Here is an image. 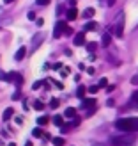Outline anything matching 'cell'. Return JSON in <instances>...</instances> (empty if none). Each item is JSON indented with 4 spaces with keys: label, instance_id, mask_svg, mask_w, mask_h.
<instances>
[{
    "label": "cell",
    "instance_id": "obj_14",
    "mask_svg": "<svg viewBox=\"0 0 138 146\" xmlns=\"http://www.w3.org/2000/svg\"><path fill=\"white\" fill-rule=\"evenodd\" d=\"M43 39H44V34H43V32L37 36V38H34V48H37V46L41 45V41H43Z\"/></svg>",
    "mask_w": 138,
    "mask_h": 146
},
{
    "label": "cell",
    "instance_id": "obj_15",
    "mask_svg": "<svg viewBox=\"0 0 138 146\" xmlns=\"http://www.w3.org/2000/svg\"><path fill=\"white\" fill-rule=\"evenodd\" d=\"M14 114V111H12V109L9 107V109H5V111H4V119L7 121V119H11V116Z\"/></svg>",
    "mask_w": 138,
    "mask_h": 146
},
{
    "label": "cell",
    "instance_id": "obj_2",
    "mask_svg": "<svg viewBox=\"0 0 138 146\" xmlns=\"http://www.w3.org/2000/svg\"><path fill=\"white\" fill-rule=\"evenodd\" d=\"M135 141H136V137L133 134H128V132L112 137V144L113 146H131V144H135Z\"/></svg>",
    "mask_w": 138,
    "mask_h": 146
},
{
    "label": "cell",
    "instance_id": "obj_4",
    "mask_svg": "<svg viewBox=\"0 0 138 146\" xmlns=\"http://www.w3.org/2000/svg\"><path fill=\"white\" fill-rule=\"evenodd\" d=\"M113 32H115V36L122 38V34H124V13H119V16H117V23H115Z\"/></svg>",
    "mask_w": 138,
    "mask_h": 146
},
{
    "label": "cell",
    "instance_id": "obj_19",
    "mask_svg": "<svg viewBox=\"0 0 138 146\" xmlns=\"http://www.w3.org/2000/svg\"><path fill=\"white\" fill-rule=\"evenodd\" d=\"M97 25H96V21H89V23H85V31H94Z\"/></svg>",
    "mask_w": 138,
    "mask_h": 146
},
{
    "label": "cell",
    "instance_id": "obj_35",
    "mask_svg": "<svg viewBox=\"0 0 138 146\" xmlns=\"http://www.w3.org/2000/svg\"><path fill=\"white\" fill-rule=\"evenodd\" d=\"M25 146H32V143H27V144H25Z\"/></svg>",
    "mask_w": 138,
    "mask_h": 146
},
{
    "label": "cell",
    "instance_id": "obj_7",
    "mask_svg": "<svg viewBox=\"0 0 138 146\" xmlns=\"http://www.w3.org/2000/svg\"><path fill=\"white\" fill-rule=\"evenodd\" d=\"M25 55H27V48L25 46H20V50L16 52V55H14V61H23Z\"/></svg>",
    "mask_w": 138,
    "mask_h": 146
},
{
    "label": "cell",
    "instance_id": "obj_8",
    "mask_svg": "<svg viewBox=\"0 0 138 146\" xmlns=\"http://www.w3.org/2000/svg\"><path fill=\"white\" fill-rule=\"evenodd\" d=\"M78 18V9H75V7H71V9L67 11V20L73 21V20H76Z\"/></svg>",
    "mask_w": 138,
    "mask_h": 146
},
{
    "label": "cell",
    "instance_id": "obj_34",
    "mask_svg": "<svg viewBox=\"0 0 138 146\" xmlns=\"http://www.w3.org/2000/svg\"><path fill=\"white\" fill-rule=\"evenodd\" d=\"M7 146H16V144H14V143H9V144H7Z\"/></svg>",
    "mask_w": 138,
    "mask_h": 146
},
{
    "label": "cell",
    "instance_id": "obj_33",
    "mask_svg": "<svg viewBox=\"0 0 138 146\" xmlns=\"http://www.w3.org/2000/svg\"><path fill=\"white\" fill-rule=\"evenodd\" d=\"M92 146H105V144H99V143H96V144H92Z\"/></svg>",
    "mask_w": 138,
    "mask_h": 146
},
{
    "label": "cell",
    "instance_id": "obj_9",
    "mask_svg": "<svg viewBox=\"0 0 138 146\" xmlns=\"http://www.w3.org/2000/svg\"><path fill=\"white\" fill-rule=\"evenodd\" d=\"M64 116H66V118H76V109H73V107H67L66 109V112H64Z\"/></svg>",
    "mask_w": 138,
    "mask_h": 146
},
{
    "label": "cell",
    "instance_id": "obj_21",
    "mask_svg": "<svg viewBox=\"0 0 138 146\" xmlns=\"http://www.w3.org/2000/svg\"><path fill=\"white\" fill-rule=\"evenodd\" d=\"M99 2L103 4V5H106V7H112L115 2H117V0H99Z\"/></svg>",
    "mask_w": 138,
    "mask_h": 146
},
{
    "label": "cell",
    "instance_id": "obj_26",
    "mask_svg": "<svg viewBox=\"0 0 138 146\" xmlns=\"http://www.w3.org/2000/svg\"><path fill=\"white\" fill-rule=\"evenodd\" d=\"M106 86H108V80L106 78H101L99 80V87H106Z\"/></svg>",
    "mask_w": 138,
    "mask_h": 146
},
{
    "label": "cell",
    "instance_id": "obj_24",
    "mask_svg": "<svg viewBox=\"0 0 138 146\" xmlns=\"http://www.w3.org/2000/svg\"><path fill=\"white\" fill-rule=\"evenodd\" d=\"M48 121H50V119L46 118V116H41V118L37 119V123H39V125H48Z\"/></svg>",
    "mask_w": 138,
    "mask_h": 146
},
{
    "label": "cell",
    "instance_id": "obj_10",
    "mask_svg": "<svg viewBox=\"0 0 138 146\" xmlns=\"http://www.w3.org/2000/svg\"><path fill=\"white\" fill-rule=\"evenodd\" d=\"M94 105H96V100H90V98H87V100H83V104H82V107L83 109H90V107H94Z\"/></svg>",
    "mask_w": 138,
    "mask_h": 146
},
{
    "label": "cell",
    "instance_id": "obj_11",
    "mask_svg": "<svg viewBox=\"0 0 138 146\" xmlns=\"http://www.w3.org/2000/svg\"><path fill=\"white\" fill-rule=\"evenodd\" d=\"M101 43H103V46H110V43H112V36L110 34H103V39H101Z\"/></svg>",
    "mask_w": 138,
    "mask_h": 146
},
{
    "label": "cell",
    "instance_id": "obj_31",
    "mask_svg": "<svg viewBox=\"0 0 138 146\" xmlns=\"http://www.w3.org/2000/svg\"><path fill=\"white\" fill-rule=\"evenodd\" d=\"M28 20H35V14L34 13H28Z\"/></svg>",
    "mask_w": 138,
    "mask_h": 146
},
{
    "label": "cell",
    "instance_id": "obj_29",
    "mask_svg": "<svg viewBox=\"0 0 138 146\" xmlns=\"http://www.w3.org/2000/svg\"><path fill=\"white\" fill-rule=\"evenodd\" d=\"M20 96H21V93H20V89H18L16 93H14V94H12V100H18Z\"/></svg>",
    "mask_w": 138,
    "mask_h": 146
},
{
    "label": "cell",
    "instance_id": "obj_30",
    "mask_svg": "<svg viewBox=\"0 0 138 146\" xmlns=\"http://www.w3.org/2000/svg\"><path fill=\"white\" fill-rule=\"evenodd\" d=\"M133 102H136V104H138V91L133 93Z\"/></svg>",
    "mask_w": 138,
    "mask_h": 146
},
{
    "label": "cell",
    "instance_id": "obj_13",
    "mask_svg": "<svg viewBox=\"0 0 138 146\" xmlns=\"http://www.w3.org/2000/svg\"><path fill=\"white\" fill-rule=\"evenodd\" d=\"M94 14H96V11H94L92 7H87V9L83 11V16H85V18H92Z\"/></svg>",
    "mask_w": 138,
    "mask_h": 146
},
{
    "label": "cell",
    "instance_id": "obj_32",
    "mask_svg": "<svg viewBox=\"0 0 138 146\" xmlns=\"http://www.w3.org/2000/svg\"><path fill=\"white\" fill-rule=\"evenodd\" d=\"M11 2H14V0H4V4H11Z\"/></svg>",
    "mask_w": 138,
    "mask_h": 146
},
{
    "label": "cell",
    "instance_id": "obj_1",
    "mask_svg": "<svg viewBox=\"0 0 138 146\" xmlns=\"http://www.w3.org/2000/svg\"><path fill=\"white\" fill-rule=\"evenodd\" d=\"M115 128H119L120 132H138V116L117 119L115 121Z\"/></svg>",
    "mask_w": 138,
    "mask_h": 146
},
{
    "label": "cell",
    "instance_id": "obj_18",
    "mask_svg": "<svg viewBox=\"0 0 138 146\" xmlns=\"http://www.w3.org/2000/svg\"><path fill=\"white\" fill-rule=\"evenodd\" d=\"M53 123H55L57 127H62V125H64V118H62V116H55V118H53Z\"/></svg>",
    "mask_w": 138,
    "mask_h": 146
},
{
    "label": "cell",
    "instance_id": "obj_28",
    "mask_svg": "<svg viewBox=\"0 0 138 146\" xmlns=\"http://www.w3.org/2000/svg\"><path fill=\"white\" fill-rule=\"evenodd\" d=\"M43 84H44V82H35V84L32 86V89H39V87H41Z\"/></svg>",
    "mask_w": 138,
    "mask_h": 146
},
{
    "label": "cell",
    "instance_id": "obj_22",
    "mask_svg": "<svg viewBox=\"0 0 138 146\" xmlns=\"http://www.w3.org/2000/svg\"><path fill=\"white\" fill-rule=\"evenodd\" d=\"M59 105H60V102L57 100V98H52V102H50V107H52V109H57Z\"/></svg>",
    "mask_w": 138,
    "mask_h": 146
},
{
    "label": "cell",
    "instance_id": "obj_17",
    "mask_svg": "<svg viewBox=\"0 0 138 146\" xmlns=\"http://www.w3.org/2000/svg\"><path fill=\"white\" fill-rule=\"evenodd\" d=\"M85 93H87V87H83V86H80V87H78V91H76L78 98H83V96H85Z\"/></svg>",
    "mask_w": 138,
    "mask_h": 146
},
{
    "label": "cell",
    "instance_id": "obj_23",
    "mask_svg": "<svg viewBox=\"0 0 138 146\" xmlns=\"http://www.w3.org/2000/svg\"><path fill=\"white\" fill-rule=\"evenodd\" d=\"M87 91L92 93V94H96V93L99 91V86H90V87H87Z\"/></svg>",
    "mask_w": 138,
    "mask_h": 146
},
{
    "label": "cell",
    "instance_id": "obj_16",
    "mask_svg": "<svg viewBox=\"0 0 138 146\" xmlns=\"http://www.w3.org/2000/svg\"><path fill=\"white\" fill-rule=\"evenodd\" d=\"M34 109H35V111H43V109H44V104H43L41 100H35L34 102Z\"/></svg>",
    "mask_w": 138,
    "mask_h": 146
},
{
    "label": "cell",
    "instance_id": "obj_3",
    "mask_svg": "<svg viewBox=\"0 0 138 146\" xmlns=\"http://www.w3.org/2000/svg\"><path fill=\"white\" fill-rule=\"evenodd\" d=\"M71 36L73 34V29L66 23V21H57V25H55V29H53V38H60V36Z\"/></svg>",
    "mask_w": 138,
    "mask_h": 146
},
{
    "label": "cell",
    "instance_id": "obj_20",
    "mask_svg": "<svg viewBox=\"0 0 138 146\" xmlns=\"http://www.w3.org/2000/svg\"><path fill=\"white\" fill-rule=\"evenodd\" d=\"M32 135H34V137H43L44 134H43L41 128H34V130H32Z\"/></svg>",
    "mask_w": 138,
    "mask_h": 146
},
{
    "label": "cell",
    "instance_id": "obj_12",
    "mask_svg": "<svg viewBox=\"0 0 138 146\" xmlns=\"http://www.w3.org/2000/svg\"><path fill=\"white\" fill-rule=\"evenodd\" d=\"M52 143H53L55 146H64V144H66V141H64V137H53V139H52Z\"/></svg>",
    "mask_w": 138,
    "mask_h": 146
},
{
    "label": "cell",
    "instance_id": "obj_5",
    "mask_svg": "<svg viewBox=\"0 0 138 146\" xmlns=\"http://www.w3.org/2000/svg\"><path fill=\"white\" fill-rule=\"evenodd\" d=\"M5 82H14L18 87L23 84V77L20 75V73H16V71H12V73H7L5 75Z\"/></svg>",
    "mask_w": 138,
    "mask_h": 146
},
{
    "label": "cell",
    "instance_id": "obj_27",
    "mask_svg": "<svg viewBox=\"0 0 138 146\" xmlns=\"http://www.w3.org/2000/svg\"><path fill=\"white\" fill-rule=\"evenodd\" d=\"M50 2H52V0H37L35 4H39V5H48Z\"/></svg>",
    "mask_w": 138,
    "mask_h": 146
},
{
    "label": "cell",
    "instance_id": "obj_25",
    "mask_svg": "<svg viewBox=\"0 0 138 146\" xmlns=\"http://www.w3.org/2000/svg\"><path fill=\"white\" fill-rule=\"evenodd\" d=\"M96 46H97V43H89V45H87V50H89V52H94Z\"/></svg>",
    "mask_w": 138,
    "mask_h": 146
},
{
    "label": "cell",
    "instance_id": "obj_6",
    "mask_svg": "<svg viewBox=\"0 0 138 146\" xmlns=\"http://www.w3.org/2000/svg\"><path fill=\"white\" fill-rule=\"evenodd\" d=\"M73 43H75L76 46H82L85 45V32H78L75 38H73Z\"/></svg>",
    "mask_w": 138,
    "mask_h": 146
}]
</instances>
